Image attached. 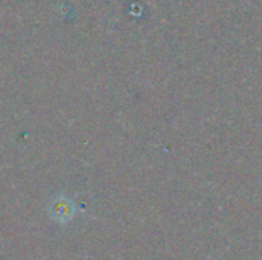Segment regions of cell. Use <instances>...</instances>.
<instances>
[{"label": "cell", "instance_id": "obj_1", "mask_svg": "<svg viewBox=\"0 0 262 260\" xmlns=\"http://www.w3.org/2000/svg\"><path fill=\"white\" fill-rule=\"evenodd\" d=\"M49 211L55 221H68L74 218V205L68 199H55L51 204Z\"/></svg>", "mask_w": 262, "mask_h": 260}]
</instances>
